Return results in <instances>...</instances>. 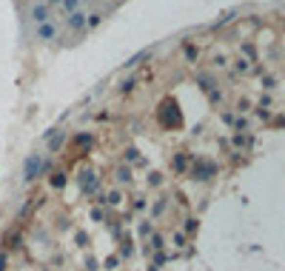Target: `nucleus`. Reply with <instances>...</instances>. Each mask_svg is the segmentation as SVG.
Returning <instances> with one entry per match:
<instances>
[{
  "instance_id": "nucleus-1",
  "label": "nucleus",
  "mask_w": 285,
  "mask_h": 271,
  "mask_svg": "<svg viewBox=\"0 0 285 271\" xmlns=\"http://www.w3.org/2000/svg\"><path fill=\"white\" fill-rule=\"evenodd\" d=\"M160 123H163V129H180L183 126V112H180V106L177 100H163L160 103Z\"/></svg>"
},
{
  "instance_id": "nucleus-2",
  "label": "nucleus",
  "mask_w": 285,
  "mask_h": 271,
  "mask_svg": "<svg viewBox=\"0 0 285 271\" xmlns=\"http://www.w3.org/2000/svg\"><path fill=\"white\" fill-rule=\"evenodd\" d=\"M37 177H43V157L40 154H29L26 163H23V180L26 183H34Z\"/></svg>"
},
{
  "instance_id": "nucleus-3",
  "label": "nucleus",
  "mask_w": 285,
  "mask_h": 271,
  "mask_svg": "<svg viewBox=\"0 0 285 271\" xmlns=\"http://www.w3.org/2000/svg\"><path fill=\"white\" fill-rule=\"evenodd\" d=\"M77 183H80V191H83V194H94V191L100 188V177H97V171L86 169L83 174L77 177Z\"/></svg>"
},
{
  "instance_id": "nucleus-4",
  "label": "nucleus",
  "mask_w": 285,
  "mask_h": 271,
  "mask_svg": "<svg viewBox=\"0 0 285 271\" xmlns=\"http://www.w3.org/2000/svg\"><path fill=\"white\" fill-rule=\"evenodd\" d=\"M29 20H32L34 26L46 23V20H51V9L43 3V0H37V3H32V9H29Z\"/></svg>"
},
{
  "instance_id": "nucleus-5",
  "label": "nucleus",
  "mask_w": 285,
  "mask_h": 271,
  "mask_svg": "<svg viewBox=\"0 0 285 271\" xmlns=\"http://www.w3.org/2000/svg\"><path fill=\"white\" fill-rule=\"evenodd\" d=\"M214 174H217V163H208V160H197L194 169H191V177L194 180H208Z\"/></svg>"
},
{
  "instance_id": "nucleus-6",
  "label": "nucleus",
  "mask_w": 285,
  "mask_h": 271,
  "mask_svg": "<svg viewBox=\"0 0 285 271\" xmlns=\"http://www.w3.org/2000/svg\"><path fill=\"white\" fill-rule=\"evenodd\" d=\"M34 34H37V40H43V43H49V40H57V26H54L51 20H46V23H40V26L34 29Z\"/></svg>"
},
{
  "instance_id": "nucleus-7",
  "label": "nucleus",
  "mask_w": 285,
  "mask_h": 271,
  "mask_svg": "<svg viewBox=\"0 0 285 271\" xmlns=\"http://www.w3.org/2000/svg\"><path fill=\"white\" fill-rule=\"evenodd\" d=\"M86 12L83 9H77V12H71V15H66V26L71 29V32H83L86 29Z\"/></svg>"
},
{
  "instance_id": "nucleus-8",
  "label": "nucleus",
  "mask_w": 285,
  "mask_h": 271,
  "mask_svg": "<svg viewBox=\"0 0 285 271\" xmlns=\"http://www.w3.org/2000/svg\"><path fill=\"white\" fill-rule=\"evenodd\" d=\"M63 140H66V132H57V129H54V132L46 137V143H49V152H57V149L63 146Z\"/></svg>"
},
{
  "instance_id": "nucleus-9",
  "label": "nucleus",
  "mask_w": 285,
  "mask_h": 271,
  "mask_svg": "<svg viewBox=\"0 0 285 271\" xmlns=\"http://www.w3.org/2000/svg\"><path fill=\"white\" fill-rule=\"evenodd\" d=\"M151 57V49H143L140 54H134V57H129V63H126V68H134V66H140L143 60H149Z\"/></svg>"
},
{
  "instance_id": "nucleus-10",
  "label": "nucleus",
  "mask_w": 285,
  "mask_h": 271,
  "mask_svg": "<svg viewBox=\"0 0 285 271\" xmlns=\"http://www.w3.org/2000/svg\"><path fill=\"white\" fill-rule=\"evenodd\" d=\"M120 263H123V260H120V254H109V257H106V260L100 263V266H103L106 271H114V269H120Z\"/></svg>"
},
{
  "instance_id": "nucleus-11",
  "label": "nucleus",
  "mask_w": 285,
  "mask_h": 271,
  "mask_svg": "<svg viewBox=\"0 0 285 271\" xmlns=\"http://www.w3.org/2000/svg\"><path fill=\"white\" fill-rule=\"evenodd\" d=\"M103 203L111 205V208H114V205H120V203H123V191H109V194L103 197Z\"/></svg>"
},
{
  "instance_id": "nucleus-12",
  "label": "nucleus",
  "mask_w": 285,
  "mask_h": 271,
  "mask_svg": "<svg viewBox=\"0 0 285 271\" xmlns=\"http://www.w3.org/2000/svg\"><path fill=\"white\" fill-rule=\"evenodd\" d=\"M132 254H134V246H132V240H123V243H120V260H129Z\"/></svg>"
},
{
  "instance_id": "nucleus-13",
  "label": "nucleus",
  "mask_w": 285,
  "mask_h": 271,
  "mask_svg": "<svg viewBox=\"0 0 285 271\" xmlns=\"http://www.w3.org/2000/svg\"><path fill=\"white\" fill-rule=\"evenodd\" d=\"M149 248H154V251H163V246H166V240H163V234H157V231H154V234H151L149 237Z\"/></svg>"
},
{
  "instance_id": "nucleus-14",
  "label": "nucleus",
  "mask_w": 285,
  "mask_h": 271,
  "mask_svg": "<svg viewBox=\"0 0 285 271\" xmlns=\"http://www.w3.org/2000/svg\"><path fill=\"white\" fill-rule=\"evenodd\" d=\"M74 143H77V146H91V143H94V135H88V132H80V135L74 137Z\"/></svg>"
},
{
  "instance_id": "nucleus-15",
  "label": "nucleus",
  "mask_w": 285,
  "mask_h": 271,
  "mask_svg": "<svg viewBox=\"0 0 285 271\" xmlns=\"http://www.w3.org/2000/svg\"><path fill=\"white\" fill-rule=\"evenodd\" d=\"M103 23V15H97V12H91V15L86 17V29H97Z\"/></svg>"
},
{
  "instance_id": "nucleus-16",
  "label": "nucleus",
  "mask_w": 285,
  "mask_h": 271,
  "mask_svg": "<svg viewBox=\"0 0 285 271\" xmlns=\"http://www.w3.org/2000/svg\"><path fill=\"white\" fill-rule=\"evenodd\" d=\"M137 234H140V240H149L151 234H154V228H151V223H140V226H137Z\"/></svg>"
},
{
  "instance_id": "nucleus-17",
  "label": "nucleus",
  "mask_w": 285,
  "mask_h": 271,
  "mask_svg": "<svg viewBox=\"0 0 285 271\" xmlns=\"http://www.w3.org/2000/svg\"><path fill=\"white\" fill-rule=\"evenodd\" d=\"M60 6H63V12L71 15V12H77L80 9V0H60Z\"/></svg>"
},
{
  "instance_id": "nucleus-18",
  "label": "nucleus",
  "mask_w": 285,
  "mask_h": 271,
  "mask_svg": "<svg viewBox=\"0 0 285 271\" xmlns=\"http://www.w3.org/2000/svg\"><path fill=\"white\" fill-rule=\"evenodd\" d=\"M66 174H63V171H60V174H54V177H51V188H57V191H60V188H66Z\"/></svg>"
},
{
  "instance_id": "nucleus-19",
  "label": "nucleus",
  "mask_w": 285,
  "mask_h": 271,
  "mask_svg": "<svg viewBox=\"0 0 285 271\" xmlns=\"http://www.w3.org/2000/svg\"><path fill=\"white\" fill-rule=\"evenodd\" d=\"M83 266H86V271H100V269H103V266H100V260H97V257H91V254L86 257V263H83Z\"/></svg>"
},
{
  "instance_id": "nucleus-20",
  "label": "nucleus",
  "mask_w": 285,
  "mask_h": 271,
  "mask_svg": "<svg viewBox=\"0 0 285 271\" xmlns=\"http://www.w3.org/2000/svg\"><path fill=\"white\" fill-rule=\"evenodd\" d=\"M74 243H77V246H88V243H91V237H88V231H77V234H74Z\"/></svg>"
},
{
  "instance_id": "nucleus-21",
  "label": "nucleus",
  "mask_w": 285,
  "mask_h": 271,
  "mask_svg": "<svg viewBox=\"0 0 285 271\" xmlns=\"http://www.w3.org/2000/svg\"><path fill=\"white\" fill-rule=\"evenodd\" d=\"M117 180H120V183H132V171H129V166H120Z\"/></svg>"
},
{
  "instance_id": "nucleus-22",
  "label": "nucleus",
  "mask_w": 285,
  "mask_h": 271,
  "mask_svg": "<svg viewBox=\"0 0 285 271\" xmlns=\"http://www.w3.org/2000/svg\"><path fill=\"white\" fill-rule=\"evenodd\" d=\"M168 263V254L166 251H157V254H154V263H151V266H157V269H160V266H166Z\"/></svg>"
},
{
  "instance_id": "nucleus-23",
  "label": "nucleus",
  "mask_w": 285,
  "mask_h": 271,
  "mask_svg": "<svg viewBox=\"0 0 285 271\" xmlns=\"http://www.w3.org/2000/svg\"><path fill=\"white\" fill-rule=\"evenodd\" d=\"M234 17H237V12H225V15H222V17L217 20V23H214V29H219V26H225V23H228V20H234Z\"/></svg>"
},
{
  "instance_id": "nucleus-24",
  "label": "nucleus",
  "mask_w": 285,
  "mask_h": 271,
  "mask_svg": "<svg viewBox=\"0 0 285 271\" xmlns=\"http://www.w3.org/2000/svg\"><path fill=\"white\" fill-rule=\"evenodd\" d=\"M137 160H140V152H137L134 146H132V149L126 152V163H137Z\"/></svg>"
},
{
  "instance_id": "nucleus-25",
  "label": "nucleus",
  "mask_w": 285,
  "mask_h": 271,
  "mask_svg": "<svg viewBox=\"0 0 285 271\" xmlns=\"http://www.w3.org/2000/svg\"><path fill=\"white\" fill-rule=\"evenodd\" d=\"M163 211H166V200H160V203H154V208H151V214H154V217H160Z\"/></svg>"
},
{
  "instance_id": "nucleus-26",
  "label": "nucleus",
  "mask_w": 285,
  "mask_h": 271,
  "mask_svg": "<svg viewBox=\"0 0 285 271\" xmlns=\"http://www.w3.org/2000/svg\"><path fill=\"white\" fill-rule=\"evenodd\" d=\"M174 169H177V171L185 169V154H177V157H174Z\"/></svg>"
},
{
  "instance_id": "nucleus-27",
  "label": "nucleus",
  "mask_w": 285,
  "mask_h": 271,
  "mask_svg": "<svg viewBox=\"0 0 285 271\" xmlns=\"http://www.w3.org/2000/svg\"><path fill=\"white\" fill-rule=\"evenodd\" d=\"M160 180H163V174H157V171H151V174H149V183H151V186H160Z\"/></svg>"
},
{
  "instance_id": "nucleus-28",
  "label": "nucleus",
  "mask_w": 285,
  "mask_h": 271,
  "mask_svg": "<svg viewBox=\"0 0 285 271\" xmlns=\"http://www.w3.org/2000/svg\"><path fill=\"white\" fill-rule=\"evenodd\" d=\"M185 231H188V234H194V231H197V220H194V217H191V220H185Z\"/></svg>"
},
{
  "instance_id": "nucleus-29",
  "label": "nucleus",
  "mask_w": 285,
  "mask_h": 271,
  "mask_svg": "<svg viewBox=\"0 0 285 271\" xmlns=\"http://www.w3.org/2000/svg\"><path fill=\"white\" fill-rule=\"evenodd\" d=\"M103 217H106V211H103V208H91V220H97V223H100Z\"/></svg>"
},
{
  "instance_id": "nucleus-30",
  "label": "nucleus",
  "mask_w": 285,
  "mask_h": 271,
  "mask_svg": "<svg viewBox=\"0 0 285 271\" xmlns=\"http://www.w3.org/2000/svg\"><path fill=\"white\" fill-rule=\"evenodd\" d=\"M134 208H137V211H146V208H149V203L140 197V200H134Z\"/></svg>"
},
{
  "instance_id": "nucleus-31",
  "label": "nucleus",
  "mask_w": 285,
  "mask_h": 271,
  "mask_svg": "<svg viewBox=\"0 0 285 271\" xmlns=\"http://www.w3.org/2000/svg\"><path fill=\"white\" fill-rule=\"evenodd\" d=\"M134 83H137L134 77H129V80H126V83H123V91H132V89H134Z\"/></svg>"
},
{
  "instance_id": "nucleus-32",
  "label": "nucleus",
  "mask_w": 285,
  "mask_h": 271,
  "mask_svg": "<svg viewBox=\"0 0 285 271\" xmlns=\"http://www.w3.org/2000/svg\"><path fill=\"white\" fill-rule=\"evenodd\" d=\"M6 266H9V254L3 251V254H0V271H6Z\"/></svg>"
},
{
  "instance_id": "nucleus-33",
  "label": "nucleus",
  "mask_w": 285,
  "mask_h": 271,
  "mask_svg": "<svg viewBox=\"0 0 285 271\" xmlns=\"http://www.w3.org/2000/svg\"><path fill=\"white\" fill-rule=\"evenodd\" d=\"M237 71H248V60H237Z\"/></svg>"
},
{
  "instance_id": "nucleus-34",
  "label": "nucleus",
  "mask_w": 285,
  "mask_h": 271,
  "mask_svg": "<svg viewBox=\"0 0 285 271\" xmlns=\"http://www.w3.org/2000/svg\"><path fill=\"white\" fill-rule=\"evenodd\" d=\"M185 54H188V57L194 60V57H197V49H194V46H185Z\"/></svg>"
},
{
  "instance_id": "nucleus-35",
  "label": "nucleus",
  "mask_w": 285,
  "mask_h": 271,
  "mask_svg": "<svg viewBox=\"0 0 285 271\" xmlns=\"http://www.w3.org/2000/svg\"><path fill=\"white\" fill-rule=\"evenodd\" d=\"M43 3H46L49 9H51V6H60V0H43Z\"/></svg>"
},
{
  "instance_id": "nucleus-36",
  "label": "nucleus",
  "mask_w": 285,
  "mask_h": 271,
  "mask_svg": "<svg viewBox=\"0 0 285 271\" xmlns=\"http://www.w3.org/2000/svg\"><path fill=\"white\" fill-rule=\"evenodd\" d=\"M149 271H160V269H157V266H149Z\"/></svg>"
}]
</instances>
